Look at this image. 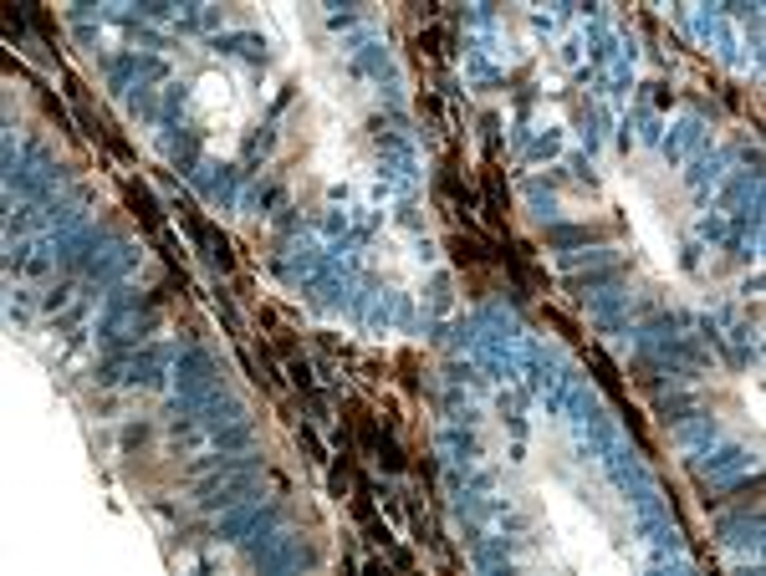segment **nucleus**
Wrapping results in <instances>:
<instances>
[{
	"label": "nucleus",
	"mask_w": 766,
	"mask_h": 576,
	"mask_svg": "<svg viewBox=\"0 0 766 576\" xmlns=\"http://www.w3.org/2000/svg\"><path fill=\"white\" fill-rule=\"evenodd\" d=\"M347 424L358 428V444H363V449H379V428H373V413L363 408V403H347Z\"/></svg>",
	"instance_id": "1"
},
{
	"label": "nucleus",
	"mask_w": 766,
	"mask_h": 576,
	"mask_svg": "<svg viewBox=\"0 0 766 576\" xmlns=\"http://www.w3.org/2000/svg\"><path fill=\"white\" fill-rule=\"evenodd\" d=\"M123 194H128V204H133V215L144 219L149 230H159V209H153V199H149V189H138V184H123Z\"/></svg>",
	"instance_id": "2"
},
{
	"label": "nucleus",
	"mask_w": 766,
	"mask_h": 576,
	"mask_svg": "<svg viewBox=\"0 0 766 576\" xmlns=\"http://www.w3.org/2000/svg\"><path fill=\"white\" fill-rule=\"evenodd\" d=\"M399 368H404V373H399V383H404L409 393H419V377H414V352H399Z\"/></svg>",
	"instance_id": "3"
},
{
	"label": "nucleus",
	"mask_w": 766,
	"mask_h": 576,
	"mask_svg": "<svg viewBox=\"0 0 766 576\" xmlns=\"http://www.w3.org/2000/svg\"><path fill=\"white\" fill-rule=\"evenodd\" d=\"M302 449H307V454H312V459H317V464H322V459H327V454H322V444H317V439H312V428H302Z\"/></svg>",
	"instance_id": "4"
},
{
	"label": "nucleus",
	"mask_w": 766,
	"mask_h": 576,
	"mask_svg": "<svg viewBox=\"0 0 766 576\" xmlns=\"http://www.w3.org/2000/svg\"><path fill=\"white\" fill-rule=\"evenodd\" d=\"M291 373H296V388H302V393H312V377H307V362H291Z\"/></svg>",
	"instance_id": "5"
}]
</instances>
